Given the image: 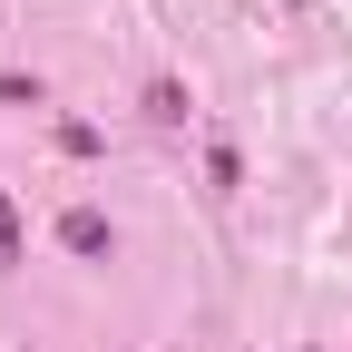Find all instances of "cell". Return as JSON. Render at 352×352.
Returning <instances> with one entry per match:
<instances>
[{
	"instance_id": "obj_2",
	"label": "cell",
	"mask_w": 352,
	"mask_h": 352,
	"mask_svg": "<svg viewBox=\"0 0 352 352\" xmlns=\"http://www.w3.org/2000/svg\"><path fill=\"white\" fill-rule=\"evenodd\" d=\"M147 118H157V127H176V118H186V88L157 78V88H147Z\"/></svg>"
},
{
	"instance_id": "obj_1",
	"label": "cell",
	"mask_w": 352,
	"mask_h": 352,
	"mask_svg": "<svg viewBox=\"0 0 352 352\" xmlns=\"http://www.w3.org/2000/svg\"><path fill=\"white\" fill-rule=\"evenodd\" d=\"M59 245H69V254H108V215H98V206H69V215H59Z\"/></svg>"
},
{
	"instance_id": "obj_3",
	"label": "cell",
	"mask_w": 352,
	"mask_h": 352,
	"mask_svg": "<svg viewBox=\"0 0 352 352\" xmlns=\"http://www.w3.org/2000/svg\"><path fill=\"white\" fill-rule=\"evenodd\" d=\"M0 264H20V206L0 196Z\"/></svg>"
}]
</instances>
